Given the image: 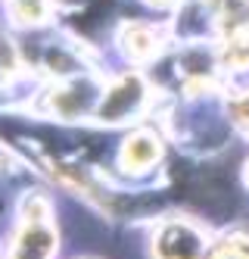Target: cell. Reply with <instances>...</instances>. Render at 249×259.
I'll return each mask as SVG.
<instances>
[{
	"mask_svg": "<svg viewBox=\"0 0 249 259\" xmlns=\"http://www.w3.org/2000/svg\"><path fill=\"white\" fill-rule=\"evenodd\" d=\"M200 250H203V237L187 225H168L159 237L162 259H196Z\"/></svg>",
	"mask_w": 249,
	"mask_h": 259,
	"instance_id": "1",
	"label": "cell"
},
{
	"mask_svg": "<svg viewBox=\"0 0 249 259\" xmlns=\"http://www.w3.org/2000/svg\"><path fill=\"white\" fill-rule=\"evenodd\" d=\"M140 100H143V88H140V81L137 78H125L119 88H112V94H109V100H106V119H122V116H128L125 109H137L140 106Z\"/></svg>",
	"mask_w": 249,
	"mask_h": 259,
	"instance_id": "2",
	"label": "cell"
},
{
	"mask_svg": "<svg viewBox=\"0 0 249 259\" xmlns=\"http://www.w3.org/2000/svg\"><path fill=\"white\" fill-rule=\"evenodd\" d=\"M53 250V234L47 228H31L16 247V259H47Z\"/></svg>",
	"mask_w": 249,
	"mask_h": 259,
	"instance_id": "3",
	"label": "cell"
}]
</instances>
